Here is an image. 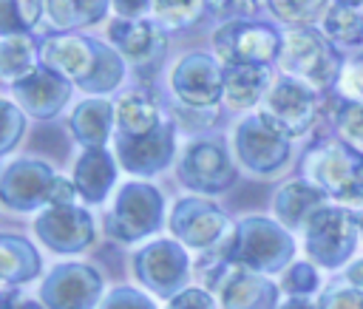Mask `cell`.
I'll return each instance as SVG.
<instances>
[{"instance_id":"1","label":"cell","mask_w":363,"mask_h":309,"mask_svg":"<svg viewBox=\"0 0 363 309\" xmlns=\"http://www.w3.org/2000/svg\"><path fill=\"white\" fill-rule=\"evenodd\" d=\"M40 62L85 94H108L125 79V60L102 40L85 34H48L40 40Z\"/></svg>"},{"instance_id":"2","label":"cell","mask_w":363,"mask_h":309,"mask_svg":"<svg viewBox=\"0 0 363 309\" xmlns=\"http://www.w3.org/2000/svg\"><path fill=\"white\" fill-rule=\"evenodd\" d=\"M216 252L230 266H247L252 272L272 275L295 264V238L269 215H244L233 224Z\"/></svg>"},{"instance_id":"3","label":"cell","mask_w":363,"mask_h":309,"mask_svg":"<svg viewBox=\"0 0 363 309\" xmlns=\"http://www.w3.org/2000/svg\"><path fill=\"white\" fill-rule=\"evenodd\" d=\"M71 179L57 176L54 167L37 156H20L3 167L0 201L14 213H28L37 207H68L77 198Z\"/></svg>"},{"instance_id":"4","label":"cell","mask_w":363,"mask_h":309,"mask_svg":"<svg viewBox=\"0 0 363 309\" xmlns=\"http://www.w3.org/2000/svg\"><path fill=\"white\" fill-rule=\"evenodd\" d=\"M301 173L309 184L337 201H363V153L337 136L318 139L301 159Z\"/></svg>"},{"instance_id":"5","label":"cell","mask_w":363,"mask_h":309,"mask_svg":"<svg viewBox=\"0 0 363 309\" xmlns=\"http://www.w3.org/2000/svg\"><path fill=\"white\" fill-rule=\"evenodd\" d=\"M278 65L286 77H295L320 94L337 88L346 62L340 60V48L320 28H295L284 37Z\"/></svg>"},{"instance_id":"6","label":"cell","mask_w":363,"mask_h":309,"mask_svg":"<svg viewBox=\"0 0 363 309\" xmlns=\"http://www.w3.org/2000/svg\"><path fill=\"white\" fill-rule=\"evenodd\" d=\"M284 37L278 26L267 20H224L213 31V51L224 68L230 65H258L269 68V62H278Z\"/></svg>"},{"instance_id":"7","label":"cell","mask_w":363,"mask_h":309,"mask_svg":"<svg viewBox=\"0 0 363 309\" xmlns=\"http://www.w3.org/2000/svg\"><path fill=\"white\" fill-rule=\"evenodd\" d=\"M360 241V221L357 213L340 204H326L312 215L303 230V249L312 264L323 269L343 266Z\"/></svg>"},{"instance_id":"8","label":"cell","mask_w":363,"mask_h":309,"mask_svg":"<svg viewBox=\"0 0 363 309\" xmlns=\"http://www.w3.org/2000/svg\"><path fill=\"white\" fill-rule=\"evenodd\" d=\"M164 224V196L147 181H125L113 198L105 230L113 241L130 244L159 232Z\"/></svg>"},{"instance_id":"9","label":"cell","mask_w":363,"mask_h":309,"mask_svg":"<svg viewBox=\"0 0 363 309\" xmlns=\"http://www.w3.org/2000/svg\"><path fill=\"white\" fill-rule=\"evenodd\" d=\"M233 150L250 173L272 176L289 162L292 136L284 133L261 111H255V113H250L247 119L238 122V128L233 133Z\"/></svg>"},{"instance_id":"10","label":"cell","mask_w":363,"mask_h":309,"mask_svg":"<svg viewBox=\"0 0 363 309\" xmlns=\"http://www.w3.org/2000/svg\"><path fill=\"white\" fill-rule=\"evenodd\" d=\"M133 275L136 281L150 289L162 300H173L184 289H190V258L187 247L176 238H156L136 249L133 255Z\"/></svg>"},{"instance_id":"11","label":"cell","mask_w":363,"mask_h":309,"mask_svg":"<svg viewBox=\"0 0 363 309\" xmlns=\"http://www.w3.org/2000/svg\"><path fill=\"white\" fill-rule=\"evenodd\" d=\"M170 88L176 102L199 111H213L224 99V65L213 54L190 51L173 65Z\"/></svg>"},{"instance_id":"12","label":"cell","mask_w":363,"mask_h":309,"mask_svg":"<svg viewBox=\"0 0 363 309\" xmlns=\"http://www.w3.org/2000/svg\"><path fill=\"white\" fill-rule=\"evenodd\" d=\"M261 113L272 119L284 133L303 136L320 113V94L312 85L284 74L269 85L261 102Z\"/></svg>"},{"instance_id":"13","label":"cell","mask_w":363,"mask_h":309,"mask_svg":"<svg viewBox=\"0 0 363 309\" xmlns=\"http://www.w3.org/2000/svg\"><path fill=\"white\" fill-rule=\"evenodd\" d=\"M40 303L45 309H96L102 303V275L91 264H57L40 283Z\"/></svg>"},{"instance_id":"14","label":"cell","mask_w":363,"mask_h":309,"mask_svg":"<svg viewBox=\"0 0 363 309\" xmlns=\"http://www.w3.org/2000/svg\"><path fill=\"white\" fill-rule=\"evenodd\" d=\"M176 176L184 187L196 190L199 196H216V193H224L235 181V164L218 142L193 139L182 150Z\"/></svg>"},{"instance_id":"15","label":"cell","mask_w":363,"mask_h":309,"mask_svg":"<svg viewBox=\"0 0 363 309\" xmlns=\"http://www.w3.org/2000/svg\"><path fill=\"white\" fill-rule=\"evenodd\" d=\"M167 227L182 247L210 252L227 232V215L216 201L204 196H184L173 204Z\"/></svg>"},{"instance_id":"16","label":"cell","mask_w":363,"mask_h":309,"mask_svg":"<svg viewBox=\"0 0 363 309\" xmlns=\"http://www.w3.org/2000/svg\"><path fill=\"white\" fill-rule=\"evenodd\" d=\"M176 153V125L173 122H162L153 133L147 136H113V156L119 162L122 170H128L130 176H156L162 173Z\"/></svg>"},{"instance_id":"17","label":"cell","mask_w":363,"mask_h":309,"mask_svg":"<svg viewBox=\"0 0 363 309\" xmlns=\"http://www.w3.org/2000/svg\"><path fill=\"white\" fill-rule=\"evenodd\" d=\"M108 37H111V45L119 51V57L136 65L139 71H150L162 65L167 51V31L156 26L150 17H139V20L116 17L108 26Z\"/></svg>"},{"instance_id":"18","label":"cell","mask_w":363,"mask_h":309,"mask_svg":"<svg viewBox=\"0 0 363 309\" xmlns=\"http://www.w3.org/2000/svg\"><path fill=\"white\" fill-rule=\"evenodd\" d=\"M37 238L57 255H77L94 241V218L85 207H48L34 218Z\"/></svg>"},{"instance_id":"19","label":"cell","mask_w":363,"mask_h":309,"mask_svg":"<svg viewBox=\"0 0 363 309\" xmlns=\"http://www.w3.org/2000/svg\"><path fill=\"white\" fill-rule=\"evenodd\" d=\"M11 94H14V102L23 108V113L34 119H54L71 99V82L57 71L40 65L34 74L14 82Z\"/></svg>"},{"instance_id":"20","label":"cell","mask_w":363,"mask_h":309,"mask_svg":"<svg viewBox=\"0 0 363 309\" xmlns=\"http://www.w3.org/2000/svg\"><path fill=\"white\" fill-rule=\"evenodd\" d=\"M221 309H281V286L269 275L247 266H230L216 286Z\"/></svg>"},{"instance_id":"21","label":"cell","mask_w":363,"mask_h":309,"mask_svg":"<svg viewBox=\"0 0 363 309\" xmlns=\"http://www.w3.org/2000/svg\"><path fill=\"white\" fill-rule=\"evenodd\" d=\"M326 198L329 196L315 184H309L306 179H292L275 190L272 215L281 227H286L289 232H298V230H306L312 215L326 207Z\"/></svg>"},{"instance_id":"22","label":"cell","mask_w":363,"mask_h":309,"mask_svg":"<svg viewBox=\"0 0 363 309\" xmlns=\"http://www.w3.org/2000/svg\"><path fill=\"white\" fill-rule=\"evenodd\" d=\"M116 173H119L116 156L105 147H96V150H82V156L74 164L71 181L79 198H85L88 204H102L116 184Z\"/></svg>"},{"instance_id":"23","label":"cell","mask_w":363,"mask_h":309,"mask_svg":"<svg viewBox=\"0 0 363 309\" xmlns=\"http://www.w3.org/2000/svg\"><path fill=\"white\" fill-rule=\"evenodd\" d=\"M71 133L74 139L85 147V150H96L105 147V142L111 139V130L116 125V105H111L108 99L91 96L82 99L74 111H71Z\"/></svg>"},{"instance_id":"24","label":"cell","mask_w":363,"mask_h":309,"mask_svg":"<svg viewBox=\"0 0 363 309\" xmlns=\"http://www.w3.org/2000/svg\"><path fill=\"white\" fill-rule=\"evenodd\" d=\"M275 79L269 77V68L258 65H230L224 68V105L230 111H250L264 102L269 85Z\"/></svg>"},{"instance_id":"25","label":"cell","mask_w":363,"mask_h":309,"mask_svg":"<svg viewBox=\"0 0 363 309\" xmlns=\"http://www.w3.org/2000/svg\"><path fill=\"white\" fill-rule=\"evenodd\" d=\"M40 269H43V258L28 238L14 235V232L0 235V278L6 286L34 281Z\"/></svg>"},{"instance_id":"26","label":"cell","mask_w":363,"mask_h":309,"mask_svg":"<svg viewBox=\"0 0 363 309\" xmlns=\"http://www.w3.org/2000/svg\"><path fill=\"white\" fill-rule=\"evenodd\" d=\"M164 122L159 102L142 91L125 94L116 102V133L122 136H147Z\"/></svg>"},{"instance_id":"27","label":"cell","mask_w":363,"mask_h":309,"mask_svg":"<svg viewBox=\"0 0 363 309\" xmlns=\"http://www.w3.org/2000/svg\"><path fill=\"white\" fill-rule=\"evenodd\" d=\"M40 43L31 34H11L0 40V77L14 85L40 68Z\"/></svg>"},{"instance_id":"28","label":"cell","mask_w":363,"mask_h":309,"mask_svg":"<svg viewBox=\"0 0 363 309\" xmlns=\"http://www.w3.org/2000/svg\"><path fill=\"white\" fill-rule=\"evenodd\" d=\"M323 34L337 48H354L363 43V3H329L323 14Z\"/></svg>"},{"instance_id":"29","label":"cell","mask_w":363,"mask_h":309,"mask_svg":"<svg viewBox=\"0 0 363 309\" xmlns=\"http://www.w3.org/2000/svg\"><path fill=\"white\" fill-rule=\"evenodd\" d=\"M108 9H111V3H105V0H51V3H45L48 23L65 34H71L74 28L99 23L108 14Z\"/></svg>"},{"instance_id":"30","label":"cell","mask_w":363,"mask_h":309,"mask_svg":"<svg viewBox=\"0 0 363 309\" xmlns=\"http://www.w3.org/2000/svg\"><path fill=\"white\" fill-rule=\"evenodd\" d=\"M210 11V3L201 0H156L150 3V20L156 26H162L164 31H184L190 26H196L204 14Z\"/></svg>"},{"instance_id":"31","label":"cell","mask_w":363,"mask_h":309,"mask_svg":"<svg viewBox=\"0 0 363 309\" xmlns=\"http://www.w3.org/2000/svg\"><path fill=\"white\" fill-rule=\"evenodd\" d=\"M45 14V3H37V0H6L0 6V34L3 37H11V34H28L40 17Z\"/></svg>"},{"instance_id":"32","label":"cell","mask_w":363,"mask_h":309,"mask_svg":"<svg viewBox=\"0 0 363 309\" xmlns=\"http://www.w3.org/2000/svg\"><path fill=\"white\" fill-rule=\"evenodd\" d=\"M264 9L269 14H275L281 23H286L289 31H295V28H315L318 14H326L329 3H318V0H295V3L272 0V3H264Z\"/></svg>"},{"instance_id":"33","label":"cell","mask_w":363,"mask_h":309,"mask_svg":"<svg viewBox=\"0 0 363 309\" xmlns=\"http://www.w3.org/2000/svg\"><path fill=\"white\" fill-rule=\"evenodd\" d=\"M335 130H337V139H343L346 145L363 153V105L340 99L335 108Z\"/></svg>"},{"instance_id":"34","label":"cell","mask_w":363,"mask_h":309,"mask_svg":"<svg viewBox=\"0 0 363 309\" xmlns=\"http://www.w3.org/2000/svg\"><path fill=\"white\" fill-rule=\"evenodd\" d=\"M281 289L289 298H306V295H312L318 289V269H315V264L312 261H295L284 272Z\"/></svg>"},{"instance_id":"35","label":"cell","mask_w":363,"mask_h":309,"mask_svg":"<svg viewBox=\"0 0 363 309\" xmlns=\"http://www.w3.org/2000/svg\"><path fill=\"white\" fill-rule=\"evenodd\" d=\"M0 113H3V130H0V153H11V147L23 139L26 133V113L17 102L0 99Z\"/></svg>"},{"instance_id":"36","label":"cell","mask_w":363,"mask_h":309,"mask_svg":"<svg viewBox=\"0 0 363 309\" xmlns=\"http://www.w3.org/2000/svg\"><path fill=\"white\" fill-rule=\"evenodd\" d=\"M335 91L340 94L343 102H360L363 105V54L346 60Z\"/></svg>"},{"instance_id":"37","label":"cell","mask_w":363,"mask_h":309,"mask_svg":"<svg viewBox=\"0 0 363 309\" xmlns=\"http://www.w3.org/2000/svg\"><path fill=\"white\" fill-rule=\"evenodd\" d=\"M99 309H156V303H153V298L145 295L142 289L116 286V289H111V292L102 298Z\"/></svg>"},{"instance_id":"38","label":"cell","mask_w":363,"mask_h":309,"mask_svg":"<svg viewBox=\"0 0 363 309\" xmlns=\"http://www.w3.org/2000/svg\"><path fill=\"white\" fill-rule=\"evenodd\" d=\"M318 306L320 309H363V289L357 286H329L320 292L318 298Z\"/></svg>"},{"instance_id":"39","label":"cell","mask_w":363,"mask_h":309,"mask_svg":"<svg viewBox=\"0 0 363 309\" xmlns=\"http://www.w3.org/2000/svg\"><path fill=\"white\" fill-rule=\"evenodd\" d=\"M164 309H221V306L204 286H190L182 295H176L173 300H167Z\"/></svg>"},{"instance_id":"40","label":"cell","mask_w":363,"mask_h":309,"mask_svg":"<svg viewBox=\"0 0 363 309\" xmlns=\"http://www.w3.org/2000/svg\"><path fill=\"white\" fill-rule=\"evenodd\" d=\"M346 281H349L352 286L363 289V258H360V261H354V264L346 269Z\"/></svg>"},{"instance_id":"41","label":"cell","mask_w":363,"mask_h":309,"mask_svg":"<svg viewBox=\"0 0 363 309\" xmlns=\"http://www.w3.org/2000/svg\"><path fill=\"white\" fill-rule=\"evenodd\" d=\"M281 309H320V306L315 300H309V298H286L281 303Z\"/></svg>"},{"instance_id":"42","label":"cell","mask_w":363,"mask_h":309,"mask_svg":"<svg viewBox=\"0 0 363 309\" xmlns=\"http://www.w3.org/2000/svg\"><path fill=\"white\" fill-rule=\"evenodd\" d=\"M14 309H45V306H43L40 300H26V298H20Z\"/></svg>"},{"instance_id":"43","label":"cell","mask_w":363,"mask_h":309,"mask_svg":"<svg viewBox=\"0 0 363 309\" xmlns=\"http://www.w3.org/2000/svg\"><path fill=\"white\" fill-rule=\"evenodd\" d=\"M357 221H360V238H363V210L357 213Z\"/></svg>"}]
</instances>
